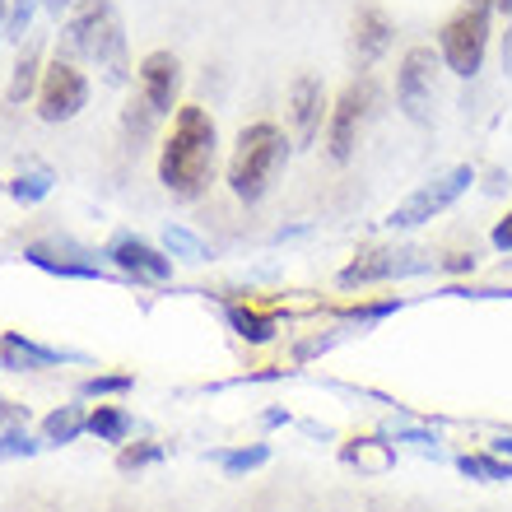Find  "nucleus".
Instances as JSON below:
<instances>
[{"label":"nucleus","instance_id":"11","mask_svg":"<svg viewBox=\"0 0 512 512\" xmlns=\"http://www.w3.org/2000/svg\"><path fill=\"white\" fill-rule=\"evenodd\" d=\"M424 252H410V247H382V252H364L359 261L340 270V284L354 289V284H373V280H391V275H415L429 261H419Z\"/></svg>","mask_w":512,"mask_h":512},{"label":"nucleus","instance_id":"9","mask_svg":"<svg viewBox=\"0 0 512 512\" xmlns=\"http://www.w3.org/2000/svg\"><path fill=\"white\" fill-rule=\"evenodd\" d=\"M112 266L122 270L126 280H145V284H163L173 275V256L159 252V247H149L145 238H135V233H117L103 252Z\"/></svg>","mask_w":512,"mask_h":512},{"label":"nucleus","instance_id":"25","mask_svg":"<svg viewBox=\"0 0 512 512\" xmlns=\"http://www.w3.org/2000/svg\"><path fill=\"white\" fill-rule=\"evenodd\" d=\"M131 373H94V378L84 382V396H122V391H131Z\"/></svg>","mask_w":512,"mask_h":512},{"label":"nucleus","instance_id":"4","mask_svg":"<svg viewBox=\"0 0 512 512\" xmlns=\"http://www.w3.org/2000/svg\"><path fill=\"white\" fill-rule=\"evenodd\" d=\"M494 5L499 0H461V10L452 14L438 33V56L443 66L461 80H475L480 66H485L489 52V19H494Z\"/></svg>","mask_w":512,"mask_h":512},{"label":"nucleus","instance_id":"19","mask_svg":"<svg viewBox=\"0 0 512 512\" xmlns=\"http://www.w3.org/2000/svg\"><path fill=\"white\" fill-rule=\"evenodd\" d=\"M224 317H229V326L247 345H266V340L275 336V317H266V312H256V308H243V303H229Z\"/></svg>","mask_w":512,"mask_h":512},{"label":"nucleus","instance_id":"5","mask_svg":"<svg viewBox=\"0 0 512 512\" xmlns=\"http://www.w3.org/2000/svg\"><path fill=\"white\" fill-rule=\"evenodd\" d=\"M475 182V168L471 163H457V168H447V173H438L433 182H424L419 191H410L396 210L387 215V229L405 233V229H419V224H429V219H438L447 210V205H457L466 191H471Z\"/></svg>","mask_w":512,"mask_h":512},{"label":"nucleus","instance_id":"1","mask_svg":"<svg viewBox=\"0 0 512 512\" xmlns=\"http://www.w3.org/2000/svg\"><path fill=\"white\" fill-rule=\"evenodd\" d=\"M219 131L205 108H177L173 131L159 149V182L173 201H201L215 182Z\"/></svg>","mask_w":512,"mask_h":512},{"label":"nucleus","instance_id":"23","mask_svg":"<svg viewBox=\"0 0 512 512\" xmlns=\"http://www.w3.org/2000/svg\"><path fill=\"white\" fill-rule=\"evenodd\" d=\"M219 466H224V475H243V471H256V466H266L270 461V452L261 443H252V447H238V452H219Z\"/></svg>","mask_w":512,"mask_h":512},{"label":"nucleus","instance_id":"31","mask_svg":"<svg viewBox=\"0 0 512 512\" xmlns=\"http://www.w3.org/2000/svg\"><path fill=\"white\" fill-rule=\"evenodd\" d=\"M10 38V0H0V42Z\"/></svg>","mask_w":512,"mask_h":512},{"label":"nucleus","instance_id":"20","mask_svg":"<svg viewBox=\"0 0 512 512\" xmlns=\"http://www.w3.org/2000/svg\"><path fill=\"white\" fill-rule=\"evenodd\" d=\"M52 187H56L52 168H28V173H19V177H10V182H5V191H10L19 205L47 201V196H52Z\"/></svg>","mask_w":512,"mask_h":512},{"label":"nucleus","instance_id":"27","mask_svg":"<svg viewBox=\"0 0 512 512\" xmlns=\"http://www.w3.org/2000/svg\"><path fill=\"white\" fill-rule=\"evenodd\" d=\"M38 452V443L28 438V429H5L0 433V457L10 461V457H33Z\"/></svg>","mask_w":512,"mask_h":512},{"label":"nucleus","instance_id":"26","mask_svg":"<svg viewBox=\"0 0 512 512\" xmlns=\"http://www.w3.org/2000/svg\"><path fill=\"white\" fill-rule=\"evenodd\" d=\"M38 5H42V0H10V42H19V47H24V33H28V24H33Z\"/></svg>","mask_w":512,"mask_h":512},{"label":"nucleus","instance_id":"15","mask_svg":"<svg viewBox=\"0 0 512 512\" xmlns=\"http://www.w3.org/2000/svg\"><path fill=\"white\" fill-rule=\"evenodd\" d=\"M391 47V19L378 10V5H364V10L354 14V52H359V61H378L382 52Z\"/></svg>","mask_w":512,"mask_h":512},{"label":"nucleus","instance_id":"7","mask_svg":"<svg viewBox=\"0 0 512 512\" xmlns=\"http://www.w3.org/2000/svg\"><path fill=\"white\" fill-rule=\"evenodd\" d=\"M84 103H89V80H84V70L56 56L52 66L42 70V84H38V117H42L47 126H61V122H70V117H80Z\"/></svg>","mask_w":512,"mask_h":512},{"label":"nucleus","instance_id":"12","mask_svg":"<svg viewBox=\"0 0 512 512\" xmlns=\"http://www.w3.org/2000/svg\"><path fill=\"white\" fill-rule=\"evenodd\" d=\"M177 89H182V66H177L173 52H149L140 61V98H145L149 108L168 117L177 103Z\"/></svg>","mask_w":512,"mask_h":512},{"label":"nucleus","instance_id":"8","mask_svg":"<svg viewBox=\"0 0 512 512\" xmlns=\"http://www.w3.org/2000/svg\"><path fill=\"white\" fill-rule=\"evenodd\" d=\"M368 108H373V80L350 84V89L336 98L331 122H326V149H331L336 163H350L354 145H359V131H364V122H368Z\"/></svg>","mask_w":512,"mask_h":512},{"label":"nucleus","instance_id":"21","mask_svg":"<svg viewBox=\"0 0 512 512\" xmlns=\"http://www.w3.org/2000/svg\"><path fill=\"white\" fill-rule=\"evenodd\" d=\"M163 252L182 256V261H210V256H215L201 238H196V233L182 229V224H168V229H163Z\"/></svg>","mask_w":512,"mask_h":512},{"label":"nucleus","instance_id":"30","mask_svg":"<svg viewBox=\"0 0 512 512\" xmlns=\"http://www.w3.org/2000/svg\"><path fill=\"white\" fill-rule=\"evenodd\" d=\"M70 5H75V0H42V10H47V14H56V19H61V14L70 10Z\"/></svg>","mask_w":512,"mask_h":512},{"label":"nucleus","instance_id":"24","mask_svg":"<svg viewBox=\"0 0 512 512\" xmlns=\"http://www.w3.org/2000/svg\"><path fill=\"white\" fill-rule=\"evenodd\" d=\"M154 461H163L159 443H126L122 457H117V466H122V471H140V466H154Z\"/></svg>","mask_w":512,"mask_h":512},{"label":"nucleus","instance_id":"6","mask_svg":"<svg viewBox=\"0 0 512 512\" xmlns=\"http://www.w3.org/2000/svg\"><path fill=\"white\" fill-rule=\"evenodd\" d=\"M438 66L443 56L433 47H410L401 56V70H396V103L415 126L433 122V103H438Z\"/></svg>","mask_w":512,"mask_h":512},{"label":"nucleus","instance_id":"28","mask_svg":"<svg viewBox=\"0 0 512 512\" xmlns=\"http://www.w3.org/2000/svg\"><path fill=\"white\" fill-rule=\"evenodd\" d=\"M24 424H28L24 405H14V401H5V396H0V433H5V429H24Z\"/></svg>","mask_w":512,"mask_h":512},{"label":"nucleus","instance_id":"17","mask_svg":"<svg viewBox=\"0 0 512 512\" xmlns=\"http://www.w3.org/2000/svg\"><path fill=\"white\" fill-rule=\"evenodd\" d=\"M24 261L47 270V275H66V280H103V266H94V261H66V256H52L47 247H24Z\"/></svg>","mask_w":512,"mask_h":512},{"label":"nucleus","instance_id":"3","mask_svg":"<svg viewBox=\"0 0 512 512\" xmlns=\"http://www.w3.org/2000/svg\"><path fill=\"white\" fill-rule=\"evenodd\" d=\"M289 163V135L275 122H252L238 131V145H233L229 159V191L238 201L256 205L275 187L280 168Z\"/></svg>","mask_w":512,"mask_h":512},{"label":"nucleus","instance_id":"2","mask_svg":"<svg viewBox=\"0 0 512 512\" xmlns=\"http://www.w3.org/2000/svg\"><path fill=\"white\" fill-rule=\"evenodd\" d=\"M56 56L80 66V61H94L103 70V80L122 89L131 80V61H126V33L122 19H117V5L112 0H89L75 19H66L61 38H56Z\"/></svg>","mask_w":512,"mask_h":512},{"label":"nucleus","instance_id":"32","mask_svg":"<svg viewBox=\"0 0 512 512\" xmlns=\"http://www.w3.org/2000/svg\"><path fill=\"white\" fill-rule=\"evenodd\" d=\"M499 10H503V14H512V0H499Z\"/></svg>","mask_w":512,"mask_h":512},{"label":"nucleus","instance_id":"29","mask_svg":"<svg viewBox=\"0 0 512 512\" xmlns=\"http://www.w3.org/2000/svg\"><path fill=\"white\" fill-rule=\"evenodd\" d=\"M489 238H494V247H499V252H512V210L499 219V224H494V233H489Z\"/></svg>","mask_w":512,"mask_h":512},{"label":"nucleus","instance_id":"16","mask_svg":"<svg viewBox=\"0 0 512 512\" xmlns=\"http://www.w3.org/2000/svg\"><path fill=\"white\" fill-rule=\"evenodd\" d=\"M80 433H89V415H84V405H56L52 415L42 419V443H52V447L75 443Z\"/></svg>","mask_w":512,"mask_h":512},{"label":"nucleus","instance_id":"18","mask_svg":"<svg viewBox=\"0 0 512 512\" xmlns=\"http://www.w3.org/2000/svg\"><path fill=\"white\" fill-rule=\"evenodd\" d=\"M135 429V419L126 415L122 405H94L89 410V433H94L98 443H126Z\"/></svg>","mask_w":512,"mask_h":512},{"label":"nucleus","instance_id":"10","mask_svg":"<svg viewBox=\"0 0 512 512\" xmlns=\"http://www.w3.org/2000/svg\"><path fill=\"white\" fill-rule=\"evenodd\" d=\"M289 122H294V140L298 145H312L322 126L331 122V108H326V89L317 75H298L294 89H289Z\"/></svg>","mask_w":512,"mask_h":512},{"label":"nucleus","instance_id":"13","mask_svg":"<svg viewBox=\"0 0 512 512\" xmlns=\"http://www.w3.org/2000/svg\"><path fill=\"white\" fill-rule=\"evenodd\" d=\"M56 364H84V354L52 350V345H38V340L19 336V331L0 336V368H10V373H38V368H56Z\"/></svg>","mask_w":512,"mask_h":512},{"label":"nucleus","instance_id":"14","mask_svg":"<svg viewBox=\"0 0 512 512\" xmlns=\"http://www.w3.org/2000/svg\"><path fill=\"white\" fill-rule=\"evenodd\" d=\"M38 84H42V42H38V38H28L24 47H19V56H14L10 89H5L10 108H24L28 98L38 94Z\"/></svg>","mask_w":512,"mask_h":512},{"label":"nucleus","instance_id":"22","mask_svg":"<svg viewBox=\"0 0 512 512\" xmlns=\"http://www.w3.org/2000/svg\"><path fill=\"white\" fill-rule=\"evenodd\" d=\"M457 466L471 475V480H512V461L489 457V452H466Z\"/></svg>","mask_w":512,"mask_h":512}]
</instances>
